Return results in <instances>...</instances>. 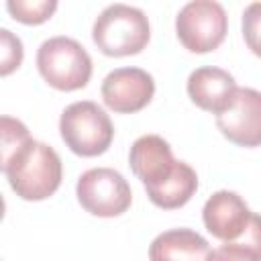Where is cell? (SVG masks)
<instances>
[{"mask_svg":"<svg viewBox=\"0 0 261 261\" xmlns=\"http://www.w3.org/2000/svg\"><path fill=\"white\" fill-rule=\"evenodd\" d=\"M216 126L224 139L239 147H261V92L239 88L230 106L216 114Z\"/></svg>","mask_w":261,"mask_h":261,"instance_id":"cell-8","label":"cell"},{"mask_svg":"<svg viewBox=\"0 0 261 261\" xmlns=\"http://www.w3.org/2000/svg\"><path fill=\"white\" fill-rule=\"evenodd\" d=\"M175 163L169 143L159 135L139 137L128 151V165L147 192L161 186L173 173Z\"/></svg>","mask_w":261,"mask_h":261,"instance_id":"cell-10","label":"cell"},{"mask_svg":"<svg viewBox=\"0 0 261 261\" xmlns=\"http://www.w3.org/2000/svg\"><path fill=\"white\" fill-rule=\"evenodd\" d=\"M0 167L12 192L27 202H41L53 196L63 177V165L57 151L41 141L31 139L14 151Z\"/></svg>","mask_w":261,"mask_h":261,"instance_id":"cell-1","label":"cell"},{"mask_svg":"<svg viewBox=\"0 0 261 261\" xmlns=\"http://www.w3.org/2000/svg\"><path fill=\"white\" fill-rule=\"evenodd\" d=\"M208 253V241L192 228L165 230L149 245V261H206Z\"/></svg>","mask_w":261,"mask_h":261,"instance_id":"cell-12","label":"cell"},{"mask_svg":"<svg viewBox=\"0 0 261 261\" xmlns=\"http://www.w3.org/2000/svg\"><path fill=\"white\" fill-rule=\"evenodd\" d=\"M0 135H2V143H0V161H6L14 151H18L22 145H27L33 137L29 135V128L12 116H2L0 118Z\"/></svg>","mask_w":261,"mask_h":261,"instance_id":"cell-15","label":"cell"},{"mask_svg":"<svg viewBox=\"0 0 261 261\" xmlns=\"http://www.w3.org/2000/svg\"><path fill=\"white\" fill-rule=\"evenodd\" d=\"M206 261H261V253L243 243H224L212 249Z\"/></svg>","mask_w":261,"mask_h":261,"instance_id":"cell-18","label":"cell"},{"mask_svg":"<svg viewBox=\"0 0 261 261\" xmlns=\"http://www.w3.org/2000/svg\"><path fill=\"white\" fill-rule=\"evenodd\" d=\"M228 31V16L222 4L214 0H192L175 16L179 43L192 53H210L218 49Z\"/></svg>","mask_w":261,"mask_h":261,"instance_id":"cell-6","label":"cell"},{"mask_svg":"<svg viewBox=\"0 0 261 261\" xmlns=\"http://www.w3.org/2000/svg\"><path fill=\"white\" fill-rule=\"evenodd\" d=\"M253 214L255 212H251L245 200L230 190L214 192L202 208V220L206 230L222 243L243 241L251 226Z\"/></svg>","mask_w":261,"mask_h":261,"instance_id":"cell-9","label":"cell"},{"mask_svg":"<svg viewBox=\"0 0 261 261\" xmlns=\"http://www.w3.org/2000/svg\"><path fill=\"white\" fill-rule=\"evenodd\" d=\"M37 69L51 88L75 92L88 86L92 77V59L75 39L59 35L41 43L37 51Z\"/></svg>","mask_w":261,"mask_h":261,"instance_id":"cell-4","label":"cell"},{"mask_svg":"<svg viewBox=\"0 0 261 261\" xmlns=\"http://www.w3.org/2000/svg\"><path fill=\"white\" fill-rule=\"evenodd\" d=\"M186 90L190 100L198 108L212 114H220L230 106L239 88L234 77L226 69L208 65V67H198L190 73Z\"/></svg>","mask_w":261,"mask_h":261,"instance_id":"cell-11","label":"cell"},{"mask_svg":"<svg viewBox=\"0 0 261 261\" xmlns=\"http://www.w3.org/2000/svg\"><path fill=\"white\" fill-rule=\"evenodd\" d=\"M6 10L22 24H43L57 10L55 0H8Z\"/></svg>","mask_w":261,"mask_h":261,"instance_id":"cell-14","label":"cell"},{"mask_svg":"<svg viewBox=\"0 0 261 261\" xmlns=\"http://www.w3.org/2000/svg\"><path fill=\"white\" fill-rule=\"evenodd\" d=\"M243 37L253 55L261 57V2H253L243 12Z\"/></svg>","mask_w":261,"mask_h":261,"instance_id":"cell-17","label":"cell"},{"mask_svg":"<svg viewBox=\"0 0 261 261\" xmlns=\"http://www.w3.org/2000/svg\"><path fill=\"white\" fill-rule=\"evenodd\" d=\"M151 39L149 18L141 8L128 4L106 6L94 27L92 41L108 57H128L141 53Z\"/></svg>","mask_w":261,"mask_h":261,"instance_id":"cell-2","label":"cell"},{"mask_svg":"<svg viewBox=\"0 0 261 261\" xmlns=\"http://www.w3.org/2000/svg\"><path fill=\"white\" fill-rule=\"evenodd\" d=\"M77 202L86 212L98 218L124 214L133 204V190L124 175L112 167H92L75 184Z\"/></svg>","mask_w":261,"mask_h":261,"instance_id":"cell-5","label":"cell"},{"mask_svg":"<svg viewBox=\"0 0 261 261\" xmlns=\"http://www.w3.org/2000/svg\"><path fill=\"white\" fill-rule=\"evenodd\" d=\"M22 57H24V49L20 39L8 29H0V73L10 75L14 69L20 67Z\"/></svg>","mask_w":261,"mask_h":261,"instance_id":"cell-16","label":"cell"},{"mask_svg":"<svg viewBox=\"0 0 261 261\" xmlns=\"http://www.w3.org/2000/svg\"><path fill=\"white\" fill-rule=\"evenodd\" d=\"M59 133L65 147L80 157H98L106 153L114 139L110 116L92 100L69 104L61 112Z\"/></svg>","mask_w":261,"mask_h":261,"instance_id":"cell-3","label":"cell"},{"mask_svg":"<svg viewBox=\"0 0 261 261\" xmlns=\"http://www.w3.org/2000/svg\"><path fill=\"white\" fill-rule=\"evenodd\" d=\"M100 94L112 112L135 114L153 100L155 80L141 67H118L104 77Z\"/></svg>","mask_w":261,"mask_h":261,"instance_id":"cell-7","label":"cell"},{"mask_svg":"<svg viewBox=\"0 0 261 261\" xmlns=\"http://www.w3.org/2000/svg\"><path fill=\"white\" fill-rule=\"evenodd\" d=\"M198 190V175L186 161H177L173 173L155 190L147 192L149 200L163 210H175L186 206Z\"/></svg>","mask_w":261,"mask_h":261,"instance_id":"cell-13","label":"cell"}]
</instances>
